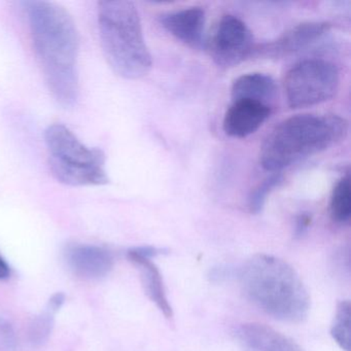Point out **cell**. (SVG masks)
I'll return each instance as SVG.
<instances>
[{"instance_id": "6da1fadb", "label": "cell", "mask_w": 351, "mask_h": 351, "mask_svg": "<svg viewBox=\"0 0 351 351\" xmlns=\"http://www.w3.org/2000/svg\"><path fill=\"white\" fill-rule=\"evenodd\" d=\"M28 20L49 89L61 106H73L79 95V34L69 12L54 3L30 1Z\"/></svg>"}, {"instance_id": "7a4b0ae2", "label": "cell", "mask_w": 351, "mask_h": 351, "mask_svg": "<svg viewBox=\"0 0 351 351\" xmlns=\"http://www.w3.org/2000/svg\"><path fill=\"white\" fill-rule=\"evenodd\" d=\"M247 299L262 311L282 322H303L310 310V295L297 271L271 254H256L240 270Z\"/></svg>"}, {"instance_id": "3957f363", "label": "cell", "mask_w": 351, "mask_h": 351, "mask_svg": "<svg viewBox=\"0 0 351 351\" xmlns=\"http://www.w3.org/2000/svg\"><path fill=\"white\" fill-rule=\"evenodd\" d=\"M348 122L335 114H298L282 121L266 137L260 151V164L276 173L291 164L326 151L342 141Z\"/></svg>"}, {"instance_id": "277c9868", "label": "cell", "mask_w": 351, "mask_h": 351, "mask_svg": "<svg viewBox=\"0 0 351 351\" xmlns=\"http://www.w3.org/2000/svg\"><path fill=\"white\" fill-rule=\"evenodd\" d=\"M98 25L102 49L112 71L127 80L145 77L153 67V58L134 3L127 0L100 1Z\"/></svg>"}, {"instance_id": "5b68a950", "label": "cell", "mask_w": 351, "mask_h": 351, "mask_svg": "<svg viewBox=\"0 0 351 351\" xmlns=\"http://www.w3.org/2000/svg\"><path fill=\"white\" fill-rule=\"evenodd\" d=\"M53 176L69 186H104L110 182L104 169L106 155L86 147L66 126L54 124L45 133Z\"/></svg>"}, {"instance_id": "8992f818", "label": "cell", "mask_w": 351, "mask_h": 351, "mask_svg": "<svg viewBox=\"0 0 351 351\" xmlns=\"http://www.w3.org/2000/svg\"><path fill=\"white\" fill-rule=\"evenodd\" d=\"M340 77L334 63L307 59L287 73L285 91L291 108H305L328 101L338 91Z\"/></svg>"}, {"instance_id": "52a82bcc", "label": "cell", "mask_w": 351, "mask_h": 351, "mask_svg": "<svg viewBox=\"0 0 351 351\" xmlns=\"http://www.w3.org/2000/svg\"><path fill=\"white\" fill-rule=\"evenodd\" d=\"M207 45L213 62L223 69L243 62L254 54L256 48L252 30L233 15L221 17Z\"/></svg>"}, {"instance_id": "ba28073f", "label": "cell", "mask_w": 351, "mask_h": 351, "mask_svg": "<svg viewBox=\"0 0 351 351\" xmlns=\"http://www.w3.org/2000/svg\"><path fill=\"white\" fill-rule=\"evenodd\" d=\"M330 29L328 22H304L298 24L276 40L256 46L254 54L267 58H282L307 48Z\"/></svg>"}, {"instance_id": "9c48e42d", "label": "cell", "mask_w": 351, "mask_h": 351, "mask_svg": "<svg viewBox=\"0 0 351 351\" xmlns=\"http://www.w3.org/2000/svg\"><path fill=\"white\" fill-rule=\"evenodd\" d=\"M271 106L254 100H232L223 118L226 134L234 138H245L254 134L268 120Z\"/></svg>"}, {"instance_id": "30bf717a", "label": "cell", "mask_w": 351, "mask_h": 351, "mask_svg": "<svg viewBox=\"0 0 351 351\" xmlns=\"http://www.w3.org/2000/svg\"><path fill=\"white\" fill-rule=\"evenodd\" d=\"M233 335L242 351H303L289 337L266 324H242L234 330Z\"/></svg>"}, {"instance_id": "8fae6325", "label": "cell", "mask_w": 351, "mask_h": 351, "mask_svg": "<svg viewBox=\"0 0 351 351\" xmlns=\"http://www.w3.org/2000/svg\"><path fill=\"white\" fill-rule=\"evenodd\" d=\"M205 21V11L198 7L168 13L160 18V23L166 32L192 49L204 47Z\"/></svg>"}, {"instance_id": "7c38bea8", "label": "cell", "mask_w": 351, "mask_h": 351, "mask_svg": "<svg viewBox=\"0 0 351 351\" xmlns=\"http://www.w3.org/2000/svg\"><path fill=\"white\" fill-rule=\"evenodd\" d=\"M67 263L75 274L87 279L106 276L114 266L108 250L95 245H75L67 252Z\"/></svg>"}, {"instance_id": "4fadbf2b", "label": "cell", "mask_w": 351, "mask_h": 351, "mask_svg": "<svg viewBox=\"0 0 351 351\" xmlns=\"http://www.w3.org/2000/svg\"><path fill=\"white\" fill-rule=\"evenodd\" d=\"M277 94L276 82L265 73H246L232 84V100L248 99L271 106Z\"/></svg>"}, {"instance_id": "5bb4252c", "label": "cell", "mask_w": 351, "mask_h": 351, "mask_svg": "<svg viewBox=\"0 0 351 351\" xmlns=\"http://www.w3.org/2000/svg\"><path fill=\"white\" fill-rule=\"evenodd\" d=\"M127 256L133 264L138 267L141 282L149 299L157 306L166 318H171L173 312L166 293L163 277L158 267L152 262L151 258H141L129 254Z\"/></svg>"}, {"instance_id": "9a60e30c", "label": "cell", "mask_w": 351, "mask_h": 351, "mask_svg": "<svg viewBox=\"0 0 351 351\" xmlns=\"http://www.w3.org/2000/svg\"><path fill=\"white\" fill-rule=\"evenodd\" d=\"M330 215L338 223H348L351 217L350 178L342 176L335 184L330 200Z\"/></svg>"}, {"instance_id": "2e32d148", "label": "cell", "mask_w": 351, "mask_h": 351, "mask_svg": "<svg viewBox=\"0 0 351 351\" xmlns=\"http://www.w3.org/2000/svg\"><path fill=\"white\" fill-rule=\"evenodd\" d=\"M350 302L347 300L340 302L330 326L332 339L344 351H350Z\"/></svg>"}, {"instance_id": "e0dca14e", "label": "cell", "mask_w": 351, "mask_h": 351, "mask_svg": "<svg viewBox=\"0 0 351 351\" xmlns=\"http://www.w3.org/2000/svg\"><path fill=\"white\" fill-rule=\"evenodd\" d=\"M283 176L280 172L271 174L268 178H265L254 190L250 193L248 198V208L254 215H258L264 208L265 203L267 201V197L273 192L274 189L278 188L282 182Z\"/></svg>"}, {"instance_id": "ac0fdd59", "label": "cell", "mask_w": 351, "mask_h": 351, "mask_svg": "<svg viewBox=\"0 0 351 351\" xmlns=\"http://www.w3.org/2000/svg\"><path fill=\"white\" fill-rule=\"evenodd\" d=\"M54 319L53 313L40 314L34 318L29 326V340L34 345H40L48 340L49 336L52 332Z\"/></svg>"}, {"instance_id": "d6986e66", "label": "cell", "mask_w": 351, "mask_h": 351, "mask_svg": "<svg viewBox=\"0 0 351 351\" xmlns=\"http://www.w3.org/2000/svg\"><path fill=\"white\" fill-rule=\"evenodd\" d=\"M312 217L309 213H303L297 217L295 223V237L301 238L311 225Z\"/></svg>"}, {"instance_id": "ffe728a7", "label": "cell", "mask_w": 351, "mask_h": 351, "mask_svg": "<svg viewBox=\"0 0 351 351\" xmlns=\"http://www.w3.org/2000/svg\"><path fill=\"white\" fill-rule=\"evenodd\" d=\"M65 301V295L62 293H57L51 298L49 301V309H50L51 313L58 311L61 307H62L63 303Z\"/></svg>"}, {"instance_id": "44dd1931", "label": "cell", "mask_w": 351, "mask_h": 351, "mask_svg": "<svg viewBox=\"0 0 351 351\" xmlns=\"http://www.w3.org/2000/svg\"><path fill=\"white\" fill-rule=\"evenodd\" d=\"M10 274H11V269L3 256L0 254V279H7Z\"/></svg>"}]
</instances>
